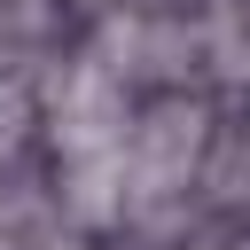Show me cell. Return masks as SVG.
I'll return each instance as SVG.
<instances>
[{
	"mask_svg": "<svg viewBox=\"0 0 250 250\" xmlns=\"http://www.w3.org/2000/svg\"><path fill=\"white\" fill-rule=\"evenodd\" d=\"M16 125H23V102H16V94H0V148L16 141Z\"/></svg>",
	"mask_w": 250,
	"mask_h": 250,
	"instance_id": "obj_1",
	"label": "cell"
}]
</instances>
